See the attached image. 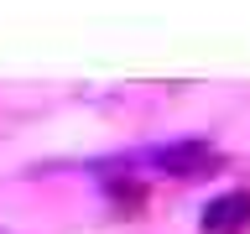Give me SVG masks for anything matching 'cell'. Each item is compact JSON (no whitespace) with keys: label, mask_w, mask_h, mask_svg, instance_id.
<instances>
[{"label":"cell","mask_w":250,"mask_h":234,"mask_svg":"<svg viewBox=\"0 0 250 234\" xmlns=\"http://www.w3.org/2000/svg\"><path fill=\"white\" fill-rule=\"evenodd\" d=\"M156 167L172 172V177H193V172L219 167V151L208 146V140H183V146H167V151H156Z\"/></svg>","instance_id":"6da1fadb"},{"label":"cell","mask_w":250,"mask_h":234,"mask_svg":"<svg viewBox=\"0 0 250 234\" xmlns=\"http://www.w3.org/2000/svg\"><path fill=\"white\" fill-rule=\"evenodd\" d=\"M250 224V193H224L203 208V234H240Z\"/></svg>","instance_id":"7a4b0ae2"}]
</instances>
